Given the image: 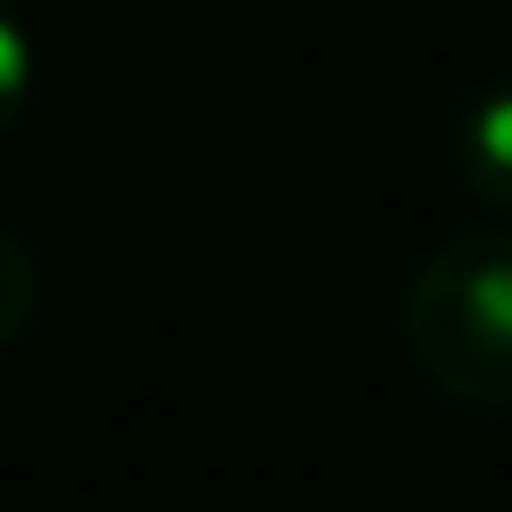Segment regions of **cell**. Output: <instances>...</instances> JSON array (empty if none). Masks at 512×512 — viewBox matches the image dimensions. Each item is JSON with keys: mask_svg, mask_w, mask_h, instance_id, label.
Listing matches in <instances>:
<instances>
[{"mask_svg": "<svg viewBox=\"0 0 512 512\" xmlns=\"http://www.w3.org/2000/svg\"><path fill=\"white\" fill-rule=\"evenodd\" d=\"M33 312H39V266L13 234H0V350L20 344Z\"/></svg>", "mask_w": 512, "mask_h": 512, "instance_id": "obj_3", "label": "cell"}, {"mask_svg": "<svg viewBox=\"0 0 512 512\" xmlns=\"http://www.w3.org/2000/svg\"><path fill=\"white\" fill-rule=\"evenodd\" d=\"M402 338L461 409L512 415V234H454L409 273Z\"/></svg>", "mask_w": 512, "mask_h": 512, "instance_id": "obj_1", "label": "cell"}, {"mask_svg": "<svg viewBox=\"0 0 512 512\" xmlns=\"http://www.w3.org/2000/svg\"><path fill=\"white\" fill-rule=\"evenodd\" d=\"M26 85H33V52H26V33L13 13H0V130L20 117Z\"/></svg>", "mask_w": 512, "mask_h": 512, "instance_id": "obj_4", "label": "cell"}, {"mask_svg": "<svg viewBox=\"0 0 512 512\" xmlns=\"http://www.w3.org/2000/svg\"><path fill=\"white\" fill-rule=\"evenodd\" d=\"M454 169L474 195L512 208V85L480 91L454 124Z\"/></svg>", "mask_w": 512, "mask_h": 512, "instance_id": "obj_2", "label": "cell"}]
</instances>
